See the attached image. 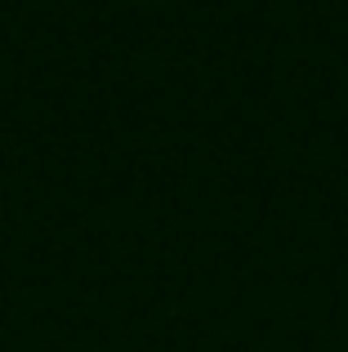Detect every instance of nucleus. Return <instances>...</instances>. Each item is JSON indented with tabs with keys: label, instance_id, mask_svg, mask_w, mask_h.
I'll return each mask as SVG.
<instances>
[]
</instances>
